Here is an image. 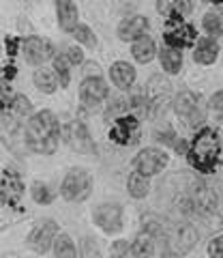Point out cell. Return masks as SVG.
<instances>
[{
  "mask_svg": "<svg viewBox=\"0 0 223 258\" xmlns=\"http://www.w3.org/2000/svg\"><path fill=\"white\" fill-rule=\"evenodd\" d=\"M127 191H129V196L135 200H144L150 194V179L133 170L127 176Z\"/></svg>",
  "mask_w": 223,
  "mask_h": 258,
  "instance_id": "29",
  "label": "cell"
},
{
  "mask_svg": "<svg viewBox=\"0 0 223 258\" xmlns=\"http://www.w3.org/2000/svg\"><path fill=\"white\" fill-rule=\"evenodd\" d=\"M107 74H109L112 84H114L118 91H131V86L135 84V78H138V71H135V67L131 62H127V60L112 62V67H109Z\"/></svg>",
  "mask_w": 223,
  "mask_h": 258,
  "instance_id": "19",
  "label": "cell"
},
{
  "mask_svg": "<svg viewBox=\"0 0 223 258\" xmlns=\"http://www.w3.org/2000/svg\"><path fill=\"white\" fill-rule=\"evenodd\" d=\"M30 198H33V203L39 207H50L56 200V191L50 187V183L35 179L33 185H30Z\"/></svg>",
  "mask_w": 223,
  "mask_h": 258,
  "instance_id": "31",
  "label": "cell"
},
{
  "mask_svg": "<svg viewBox=\"0 0 223 258\" xmlns=\"http://www.w3.org/2000/svg\"><path fill=\"white\" fill-rule=\"evenodd\" d=\"M208 108L214 110V112H223V88H219V91H214V93L210 95Z\"/></svg>",
  "mask_w": 223,
  "mask_h": 258,
  "instance_id": "38",
  "label": "cell"
},
{
  "mask_svg": "<svg viewBox=\"0 0 223 258\" xmlns=\"http://www.w3.org/2000/svg\"><path fill=\"white\" fill-rule=\"evenodd\" d=\"M24 181L15 170H0V209L15 207L24 196Z\"/></svg>",
  "mask_w": 223,
  "mask_h": 258,
  "instance_id": "15",
  "label": "cell"
},
{
  "mask_svg": "<svg viewBox=\"0 0 223 258\" xmlns=\"http://www.w3.org/2000/svg\"><path fill=\"white\" fill-rule=\"evenodd\" d=\"M219 58V43L212 37H200L193 45V60L202 67H210Z\"/></svg>",
  "mask_w": 223,
  "mask_h": 258,
  "instance_id": "21",
  "label": "cell"
},
{
  "mask_svg": "<svg viewBox=\"0 0 223 258\" xmlns=\"http://www.w3.org/2000/svg\"><path fill=\"white\" fill-rule=\"evenodd\" d=\"M208 3H212V5H223V0H208Z\"/></svg>",
  "mask_w": 223,
  "mask_h": 258,
  "instance_id": "39",
  "label": "cell"
},
{
  "mask_svg": "<svg viewBox=\"0 0 223 258\" xmlns=\"http://www.w3.org/2000/svg\"><path fill=\"white\" fill-rule=\"evenodd\" d=\"M3 112H7V114H11L15 118H20L22 123H26V120L35 114V108H33V101H30L26 95L11 93L9 99H7V106H5Z\"/></svg>",
  "mask_w": 223,
  "mask_h": 258,
  "instance_id": "23",
  "label": "cell"
},
{
  "mask_svg": "<svg viewBox=\"0 0 223 258\" xmlns=\"http://www.w3.org/2000/svg\"><path fill=\"white\" fill-rule=\"evenodd\" d=\"M65 52H67V56H69V60H71V64H73V67H79V64L86 62L84 50H82L79 45H69V47H65Z\"/></svg>",
  "mask_w": 223,
  "mask_h": 258,
  "instance_id": "37",
  "label": "cell"
},
{
  "mask_svg": "<svg viewBox=\"0 0 223 258\" xmlns=\"http://www.w3.org/2000/svg\"><path fill=\"white\" fill-rule=\"evenodd\" d=\"M109 97V86L103 76H84L79 82V103L88 110H97Z\"/></svg>",
  "mask_w": 223,
  "mask_h": 258,
  "instance_id": "11",
  "label": "cell"
},
{
  "mask_svg": "<svg viewBox=\"0 0 223 258\" xmlns=\"http://www.w3.org/2000/svg\"><path fill=\"white\" fill-rule=\"evenodd\" d=\"M140 118H135L133 114H125L112 120L109 127V140L118 144V147H129V144H135L140 140Z\"/></svg>",
  "mask_w": 223,
  "mask_h": 258,
  "instance_id": "13",
  "label": "cell"
},
{
  "mask_svg": "<svg viewBox=\"0 0 223 258\" xmlns=\"http://www.w3.org/2000/svg\"><path fill=\"white\" fill-rule=\"evenodd\" d=\"M206 254H208V258H223V235H217L208 241Z\"/></svg>",
  "mask_w": 223,
  "mask_h": 258,
  "instance_id": "36",
  "label": "cell"
},
{
  "mask_svg": "<svg viewBox=\"0 0 223 258\" xmlns=\"http://www.w3.org/2000/svg\"><path fill=\"white\" fill-rule=\"evenodd\" d=\"M202 26H204V30H206V35H208V37L219 39V37L223 35V20H221V13H219V11H208V13H204Z\"/></svg>",
  "mask_w": 223,
  "mask_h": 258,
  "instance_id": "33",
  "label": "cell"
},
{
  "mask_svg": "<svg viewBox=\"0 0 223 258\" xmlns=\"http://www.w3.org/2000/svg\"><path fill=\"white\" fill-rule=\"evenodd\" d=\"M200 235L191 224H180L170 237H165V245L172 252V256H187L191 249L197 245Z\"/></svg>",
  "mask_w": 223,
  "mask_h": 258,
  "instance_id": "14",
  "label": "cell"
},
{
  "mask_svg": "<svg viewBox=\"0 0 223 258\" xmlns=\"http://www.w3.org/2000/svg\"><path fill=\"white\" fill-rule=\"evenodd\" d=\"M33 84L37 86V91H41L43 95H54L60 88V82H58V78H56L54 69H47V67H37L35 69Z\"/></svg>",
  "mask_w": 223,
  "mask_h": 258,
  "instance_id": "27",
  "label": "cell"
},
{
  "mask_svg": "<svg viewBox=\"0 0 223 258\" xmlns=\"http://www.w3.org/2000/svg\"><path fill=\"white\" fill-rule=\"evenodd\" d=\"M221 136L214 127L204 125L195 132L193 140L189 142L187 151V161L193 170L202 174H214L221 164Z\"/></svg>",
  "mask_w": 223,
  "mask_h": 258,
  "instance_id": "2",
  "label": "cell"
},
{
  "mask_svg": "<svg viewBox=\"0 0 223 258\" xmlns=\"http://www.w3.org/2000/svg\"><path fill=\"white\" fill-rule=\"evenodd\" d=\"M157 43H155V39L153 37H140V39H135V41L131 43V56H133V60H138L140 64H148L150 60L157 56Z\"/></svg>",
  "mask_w": 223,
  "mask_h": 258,
  "instance_id": "26",
  "label": "cell"
},
{
  "mask_svg": "<svg viewBox=\"0 0 223 258\" xmlns=\"http://www.w3.org/2000/svg\"><path fill=\"white\" fill-rule=\"evenodd\" d=\"M150 28V22L146 15H131V18H125L121 24L116 26V35L121 41H129L133 43L135 39L146 37Z\"/></svg>",
  "mask_w": 223,
  "mask_h": 258,
  "instance_id": "17",
  "label": "cell"
},
{
  "mask_svg": "<svg viewBox=\"0 0 223 258\" xmlns=\"http://www.w3.org/2000/svg\"><path fill=\"white\" fill-rule=\"evenodd\" d=\"M155 7L165 20H185L193 11V0H157Z\"/></svg>",
  "mask_w": 223,
  "mask_h": 258,
  "instance_id": "22",
  "label": "cell"
},
{
  "mask_svg": "<svg viewBox=\"0 0 223 258\" xmlns=\"http://www.w3.org/2000/svg\"><path fill=\"white\" fill-rule=\"evenodd\" d=\"M92 187V174L86 168H69L60 181V196L67 203H84L90 198Z\"/></svg>",
  "mask_w": 223,
  "mask_h": 258,
  "instance_id": "3",
  "label": "cell"
},
{
  "mask_svg": "<svg viewBox=\"0 0 223 258\" xmlns=\"http://www.w3.org/2000/svg\"><path fill=\"white\" fill-rule=\"evenodd\" d=\"M79 258H103L99 243L92 237H84L79 241Z\"/></svg>",
  "mask_w": 223,
  "mask_h": 258,
  "instance_id": "34",
  "label": "cell"
},
{
  "mask_svg": "<svg viewBox=\"0 0 223 258\" xmlns=\"http://www.w3.org/2000/svg\"><path fill=\"white\" fill-rule=\"evenodd\" d=\"M71 35L75 37V41L79 45H84V47H88V50H97V45H99V37L94 35V30L88 26V24H84V22H79L75 30L71 32Z\"/></svg>",
  "mask_w": 223,
  "mask_h": 258,
  "instance_id": "32",
  "label": "cell"
},
{
  "mask_svg": "<svg viewBox=\"0 0 223 258\" xmlns=\"http://www.w3.org/2000/svg\"><path fill=\"white\" fill-rule=\"evenodd\" d=\"M52 258H77V245L69 232H58L52 247Z\"/></svg>",
  "mask_w": 223,
  "mask_h": 258,
  "instance_id": "30",
  "label": "cell"
},
{
  "mask_svg": "<svg viewBox=\"0 0 223 258\" xmlns=\"http://www.w3.org/2000/svg\"><path fill=\"white\" fill-rule=\"evenodd\" d=\"M157 252V237L146 230H140L131 241V258H153Z\"/></svg>",
  "mask_w": 223,
  "mask_h": 258,
  "instance_id": "25",
  "label": "cell"
},
{
  "mask_svg": "<svg viewBox=\"0 0 223 258\" xmlns=\"http://www.w3.org/2000/svg\"><path fill=\"white\" fill-rule=\"evenodd\" d=\"M62 142L77 155H94L97 153V142H94L88 125L79 118L62 125Z\"/></svg>",
  "mask_w": 223,
  "mask_h": 258,
  "instance_id": "4",
  "label": "cell"
},
{
  "mask_svg": "<svg viewBox=\"0 0 223 258\" xmlns=\"http://www.w3.org/2000/svg\"><path fill=\"white\" fill-rule=\"evenodd\" d=\"M62 138V127L52 110H39L24 123V144L37 155H54Z\"/></svg>",
  "mask_w": 223,
  "mask_h": 258,
  "instance_id": "1",
  "label": "cell"
},
{
  "mask_svg": "<svg viewBox=\"0 0 223 258\" xmlns=\"http://www.w3.org/2000/svg\"><path fill=\"white\" fill-rule=\"evenodd\" d=\"M92 224L105 235H118L125 228L123 207L118 203H101L92 209Z\"/></svg>",
  "mask_w": 223,
  "mask_h": 258,
  "instance_id": "9",
  "label": "cell"
},
{
  "mask_svg": "<svg viewBox=\"0 0 223 258\" xmlns=\"http://www.w3.org/2000/svg\"><path fill=\"white\" fill-rule=\"evenodd\" d=\"M157 56H159V64H161V69L165 71V74L178 76L182 71V62H185V58H182V50L163 45L161 50L157 52Z\"/></svg>",
  "mask_w": 223,
  "mask_h": 258,
  "instance_id": "24",
  "label": "cell"
},
{
  "mask_svg": "<svg viewBox=\"0 0 223 258\" xmlns=\"http://www.w3.org/2000/svg\"><path fill=\"white\" fill-rule=\"evenodd\" d=\"M56 7V22L62 32H73L75 26L79 24V9L75 0H54Z\"/></svg>",
  "mask_w": 223,
  "mask_h": 258,
  "instance_id": "18",
  "label": "cell"
},
{
  "mask_svg": "<svg viewBox=\"0 0 223 258\" xmlns=\"http://www.w3.org/2000/svg\"><path fill=\"white\" fill-rule=\"evenodd\" d=\"M197 28L193 24H189L185 20H167L165 30H163V41L165 45L176 47V50H187L193 47L197 41Z\"/></svg>",
  "mask_w": 223,
  "mask_h": 258,
  "instance_id": "8",
  "label": "cell"
},
{
  "mask_svg": "<svg viewBox=\"0 0 223 258\" xmlns=\"http://www.w3.org/2000/svg\"><path fill=\"white\" fill-rule=\"evenodd\" d=\"M0 142L13 153H18L20 142H24V123L7 112H0Z\"/></svg>",
  "mask_w": 223,
  "mask_h": 258,
  "instance_id": "16",
  "label": "cell"
},
{
  "mask_svg": "<svg viewBox=\"0 0 223 258\" xmlns=\"http://www.w3.org/2000/svg\"><path fill=\"white\" fill-rule=\"evenodd\" d=\"M109 256L112 258H127L131 256V243L127 239H116L109 245Z\"/></svg>",
  "mask_w": 223,
  "mask_h": 258,
  "instance_id": "35",
  "label": "cell"
},
{
  "mask_svg": "<svg viewBox=\"0 0 223 258\" xmlns=\"http://www.w3.org/2000/svg\"><path fill=\"white\" fill-rule=\"evenodd\" d=\"M60 232V226L56 224L54 220H39L33 228H30L28 237H26V245L33 249L35 254L43 256L47 252H52L54 241Z\"/></svg>",
  "mask_w": 223,
  "mask_h": 258,
  "instance_id": "6",
  "label": "cell"
},
{
  "mask_svg": "<svg viewBox=\"0 0 223 258\" xmlns=\"http://www.w3.org/2000/svg\"><path fill=\"white\" fill-rule=\"evenodd\" d=\"M172 106H174V112H176L178 118L189 120L193 127L204 120L202 99H200V95L193 93V91H180L178 95H174Z\"/></svg>",
  "mask_w": 223,
  "mask_h": 258,
  "instance_id": "12",
  "label": "cell"
},
{
  "mask_svg": "<svg viewBox=\"0 0 223 258\" xmlns=\"http://www.w3.org/2000/svg\"><path fill=\"white\" fill-rule=\"evenodd\" d=\"M133 164V170L144 174V176H157L161 174L167 164H170V155L163 151V149H157V147H148V149H142L135 153V157L131 159Z\"/></svg>",
  "mask_w": 223,
  "mask_h": 258,
  "instance_id": "7",
  "label": "cell"
},
{
  "mask_svg": "<svg viewBox=\"0 0 223 258\" xmlns=\"http://www.w3.org/2000/svg\"><path fill=\"white\" fill-rule=\"evenodd\" d=\"M142 93H144V97H146L153 116H157L159 112H161L167 103L172 101V97H174L172 95V82L165 76H161V74L150 76V80L146 82V86H144V91H142Z\"/></svg>",
  "mask_w": 223,
  "mask_h": 258,
  "instance_id": "10",
  "label": "cell"
},
{
  "mask_svg": "<svg viewBox=\"0 0 223 258\" xmlns=\"http://www.w3.org/2000/svg\"><path fill=\"white\" fill-rule=\"evenodd\" d=\"M20 52L24 56V60L30 67H43L45 62H52L56 56V47L52 43V39L41 37V35H30L20 41Z\"/></svg>",
  "mask_w": 223,
  "mask_h": 258,
  "instance_id": "5",
  "label": "cell"
},
{
  "mask_svg": "<svg viewBox=\"0 0 223 258\" xmlns=\"http://www.w3.org/2000/svg\"><path fill=\"white\" fill-rule=\"evenodd\" d=\"M52 69H54L56 78H58L60 88H67L71 84V71H73V64H71V60H69V56H67L65 50L56 52V56L52 58Z\"/></svg>",
  "mask_w": 223,
  "mask_h": 258,
  "instance_id": "28",
  "label": "cell"
},
{
  "mask_svg": "<svg viewBox=\"0 0 223 258\" xmlns=\"http://www.w3.org/2000/svg\"><path fill=\"white\" fill-rule=\"evenodd\" d=\"M191 196H193V205H195V213H214L219 207V198L208 185L204 183H195L193 189H191Z\"/></svg>",
  "mask_w": 223,
  "mask_h": 258,
  "instance_id": "20",
  "label": "cell"
}]
</instances>
